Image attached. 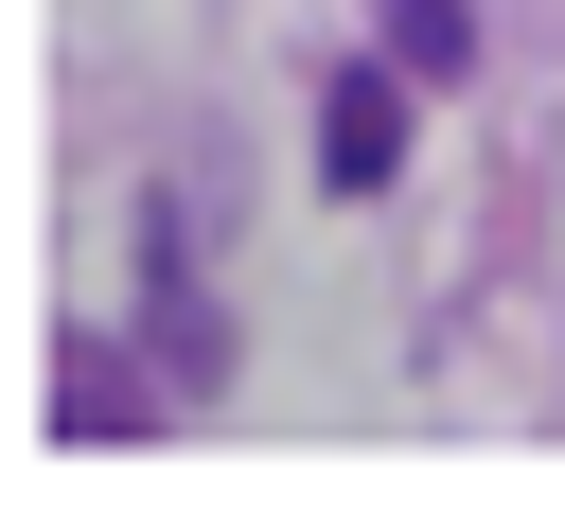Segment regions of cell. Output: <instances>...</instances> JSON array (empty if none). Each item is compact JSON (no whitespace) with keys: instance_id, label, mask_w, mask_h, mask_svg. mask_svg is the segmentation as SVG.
<instances>
[{"instance_id":"obj_1","label":"cell","mask_w":565,"mask_h":512,"mask_svg":"<svg viewBox=\"0 0 565 512\" xmlns=\"http://www.w3.org/2000/svg\"><path fill=\"white\" fill-rule=\"evenodd\" d=\"M159 388H177V371H141V353L71 335V353H53V441H159Z\"/></svg>"},{"instance_id":"obj_2","label":"cell","mask_w":565,"mask_h":512,"mask_svg":"<svg viewBox=\"0 0 565 512\" xmlns=\"http://www.w3.org/2000/svg\"><path fill=\"white\" fill-rule=\"evenodd\" d=\"M318 177H335V194H388V177H406V88H388V71H335V88H318Z\"/></svg>"},{"instance_id":"obj_3","label":"cell","mask_w":565,"mask_h":512,"mask_svg":"<svg viewBox=\"0 0 565 512\" xmlns=\"http://www.w3.org/2000/svg\"><path fill=\"white\" fill-rule=\"evenodd\" d=\"M388 53H406V71H424V88H441V71H459V53H477V18H459V0H388Z\"/></svg>"}]
</instances>
